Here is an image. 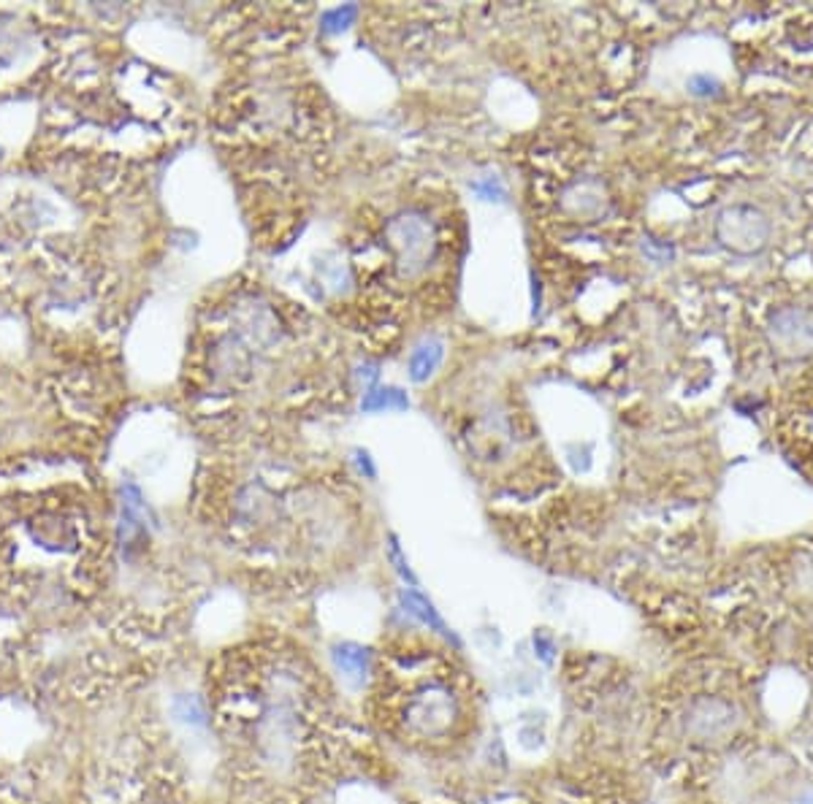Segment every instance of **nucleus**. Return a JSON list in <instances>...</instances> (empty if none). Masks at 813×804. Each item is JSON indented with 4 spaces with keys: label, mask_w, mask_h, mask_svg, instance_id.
Instances as JSON below:
<instances>
[{
    "label": "nucleus",
    "mask_w": 813,
    "mask_h": 804,
    "mask_svg": "<svg viewBox=\"0 0 813 804\" xmlns=\"http://www.w3.org/2000/svg\"><path fill=\"white\" fill-rule=\"evenodd\" d=\"M713 237L721 250L735 257H757L770 246L772 222L754 204H730L715 215Z\"/></svg>",
    "instance_id": "obj_1"
},
{
    "label": "nucleus",
    "mask_w": 813,
    "mask_h": 804,
    "mask_svg": "<svg viewBox=\"0 0 813 804\" xmlns=\"http://www.w3.org/2000/svg\"><path fill=\"white\" fill-rule=\"evenodd\" d=\"M388 239H391V246L397 250L399 272L404 277L421 274L434 257V250H437L432 222L421 211H404V215L393 217L391 226H388Z\"/></svg>",
    "instance_id": "obj_2"
},
{
    "label": "nucleus",
    "mask_w": 813,
    "mask_h": 804,
    "mask_svg": "<svg viewBox=\"0 0 813 804\" xmlns=\"http://www.w3.org/2000/svg\"><path fill=\"white\" fill-rule=\"evenodd\" d=\"M765 338L781 360H805L813 355V314L803 307H778L767 314Z\"/></svg>",
    "instance_id": "obj_3"
},
{
    "label": "nucleus",
    "mask_w": 813,
    "mask_h": 804,
    "mask_svg": "<svg viewBox=\"0 0 813 804\" xmlns=\"http://www.w3.org/2000/svg\"><path fill=\"white\" fill-rule=\"evenodd\" d=\"M561 204H564V209L570 211L572 217H583V220H599V217H605L610 211L608 185H605L603 180H594V176L577 180L564 189V195H561Z\"/></svg>",
    "instance_id": "obj_4"
},
{
    "label": "nucleus",
    "mask_w": 813,
    "mask_h": 804,
    "mask_svg": "<svg viewBox=\"0 0 813 804\" xmlns=\"http://www.w3.org/2000/svg\"><path fill=\"white\" fill-rule=\"evenodd\" d=\"M454 715H456L454 699H450V693L443 691V688H432V691L421 693L410 712L412 723L426 734L445 732L448 723L454 721Z\"/></svg>",
    "instance_id": "obj_5"
},
{
    "label": "nucleus",
    "mask_w": 813,
    "mask_h": 804,
    "mask_svg": "<svg viewBox=\"0 0 813 804\" xmlns=\"http://www.w3.org/2000/svg\"><path fill=\"white\" fill-rule=\"evenodd\" d=\"M147 537V509L141 502V493L136 485L125 487L123 498V522H119V544L125 553L136 548V542Z\"/></svg>",
    "instance_id": "obj_6"
},
{
    "label": "nucleus",
    "mask_w": 813,
    "mask_h": 804,
    "mask_svg": "<svg viewBox=\"0 0 813 804\" xmlns=\"http://www.w3.org/2000/svg\"><path fill=\"white\" fill-rule=\"evenodd\" d=\"M732 726V708L724 702H715V699H706V702H697L691 708L689 715V728L697 737H719L721 732Z\"/></svg>",
    "instance_id": "obj_7"
},
{
    "label": "nucleus",
    "mask_w": 813,
    "mask_h": 804,
    "mask_svg": "<svg viewBox=\"0 0 813 804\" xmlns=\"http://www.w3.org/2000/svg\"><path fill=\"white\" fill-rule=\"evenodd\" d=\"M445 358V344L443 338L428 336L417 344L415 349L410 353V379L412 382H426L434 371L439 369Z\"/></svg>",
    "instance_id": "obj_8"
},
{
    "label": "nucleus",
    "mask_w": 813,
    "mask_h": 804,
    "mask_svg": "<svg viewBox=\"0 0 813 804\" xmlns=\"http://www.w3.org/2000/svg\"><path fill=\"white\" fill-rule=\"evenodd\" d=\"M334 664L347 682H364L366 669H369V656H366L364 647L345 642L334 651Z\"/></svg>",
    "instance_id": "obj_9"
},
{
    "label": "nucleus",
    "mask_w": 813,
    "mask_h": 804,
    "mask_svg": "<svg viewBox=\"0 0 813 804\" xmlns=\"http://www.w3.org/2000/svg\"><path fill=\"white\" fill-rule=\"evenodd\" d=\"M410 399H406L404 390L399 388H369L366 390L364 401H360V410L364 412H386V410H406Z\"/></svg>",
    "instance_id": "obj_10"
},
{
    "label": "nucleus",
    "mask_w": 813,
    "mask_h": 804,
    "mask_svg": "<svg viewBox=\"0 0 813 804\" xmlns=\"http://www.w3.org/2000/svg\"><path fill=\"white\" fill-rule=\"evenodd\" d=\"M171 712H174V717L180 723H185V726H206L209 723V710H206V702L202 697H196V693H180V697L174 699V704H171Z\"/></svg>",
    "instance_id": "obj_11"
},
{
    "label": "nucleus",
    "mask_w": 813,
    "mask_h": 804,
    "mask_svg": "<svg viewBox=\"0 0 813 804\" xmlns=\"http://www.w3.org/2000/svg\"><path fill=\"white\" fill-rule=\"evenodd\" d=\"M686 93L691 97H700V101H715V97L724 95V82L711 77V73H691L686 79Z\"/></svg>",
    "instance_id": "obj_12"
},
{
    "label": "nucleus",
    "mask_w": 813,
    "mask_h": 804,
    "mask_svg": "<svg viewBox=\"0 0 813 804\" xmlns=\"http://www.w3.org/2000/svg\"><path fill=\"white\" fill-rule=\"evenodd\" d=\"M402 601H404V607H406V610H410V612H412V616H417V618H421V620H423V623H428V625H434V629L445 631L443 620H439V616H437V612H434L432 601H426V599H423V596H421V594H417V590H402Z\"/></svg>",
    "instance_id": "obj_13"
},
{
    "label": "nucleus",
    "mask_w": 813,
    "mask_h": 804,
    "mask_svg": "<svg viewBox=\"0 0 813 804\" xmlns=\"http://www.w3.org/2000/svg\"><path fill=\"white\" fill-rule=\"evenodd\" d=\"M358 16V5H336V9L325 11L323 14V31L325 33H342L353 25V20Z\"/></svg>",
    "instance_id": "obj_14"
},
{
    "label": "nucleus",
    "mask_w": 813,
    "mask_h": 804,
    "mask_svg": "<svg viewBox=\"0 0 813 804\" xmlns=\"http://www.w3.org/2000/svg\"><path fill=\"white\" fill-rule=\"evenodd\" d=\"M640 246H643V255L649 257L651 263H656V266H667V263H673V257H675L673 241L645 237L643 244H640Z\"/></svg>",
    "instance_id": "obj_15"
},
{
    "label": "nucleus",
    "mask_w": 813,
    "mask_h": 804,
    "mask_svg": "<svg viewBox=\"0 0 813 804\" xmlns=\"http://www.w3.org/2000/svg\"><path fill=\"white\" fill-rule=\"evenodd\" d=\"M474 193L480 195L483 200H505L507 198V189L505 185L500 182V176H485V180L474 182L472 185Z\"/></svg>",
    "instance_id": "obj_16"
},
{
    "label": "nucleus",
    "mask_w": 813,
    "mask_h": 804,
    "mask_svg": "<svg viewBox=\"0 0 813 804\" xmlns=\"http://www.w3.org/2000/svg\"><path fill=\"white\" fill-rule=\"evenodd\" d=\"M356 461H358L360 472H366V476H375V474H377V472H375V467H371L369 452H366V450H356Z\"/></svg>",
    "instance_id": "obj_17"
},
{
    "label": "nucleus",
    "mask_w": 813,
    "mask_h": 804,
    "mask_svg": "<svg viewBox=\"0 0 813 804\" xmlns=\"http://www.w3.org/2000/svg\"><path fill=\"white\" fill-rule=\"evenodd\" d=\"M535 647H537V651H542L540 653V656H551V651H553V645H551V640H546V636H542V634H535Z\"/></svg>",
    "instance_id": "obj_18"
},
{
    "label": "nucleus",
    "mask_w": 813,
    "mask_h": 804,
    "mask_svg": "<svg viewBox=\"0 0 813 804\" xmlns=\"http://www.w3.org/2000/svg\"><path fill=\"white\" fill-rule=\"evenodd\" d=\"M811 804H813V802H811Z\"/></svg>",
    "instance_id": "obj_19"
}]
</instances>
